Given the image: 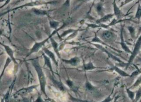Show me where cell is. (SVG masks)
<instances>
[{"label": "cell", "mask_w": 141, "mask_h": 102, "mask_svg": "<svg viewBox=\"0 0 141 102\" xmlns=\"http://www.w3.org/2000/svg\"><path fill=\"white\" fill-rule=\"evenodd\" d=\"M32 64L35 68L37 73L38 76V79L40 83V89L42 93L46 96V94L45 92V85H46V78L43 72L42 71V67H41L40 64H39L38 60L35 59L32 60Z\"/></svg>", "instance_id": "obj_1"}, {"label": "cell", "mask_w": 141, "mask_h": 102, "mask_svg": "<svg viewBox=\"0 0 141 102\" xmlns=\"http://www.w3.org/2000/svg\"><path fill=\"white\" fill-rule=\"evenodd\" d=\"M141 47V36H140L139 38H138V40L137 41L135 45H134V48L133 51L132 52V53L131 54V56L130 57L129 60H128V63H127V68L128 67V66L130 65V64H131V63L132 62L134 58H135V57H136V55H137V54L138 53Z\"/></svg>", "instance_id": "obj_2"}, {"label": "cell", "mask_w": 141, "mask_h": 102, "mask_svg": "<svg viewBox=\"0 0 141 102\" xmlns=\"http://www.w3.org/2000/svg\"><path fill=\"white\" fill-rule=\"evenodd\" d=\"M123 29L124 28L122 27L120 32V39H121V42H120V45H121L122 49H124L126 52L129 53H132V52L130 50L129 48L127 47V45L126 44L124 40V37H123Z\"/></svg>", "instance_id": "obj_3"}, {"label": "cell", "mask_w": 141, "mask_h": 102, "mask_svg": "<svg viewBox=\"0 0 141 102\" xmlns=\"http://www.w3.org/2000/svg\"><path fill=\"white\" fill-rule=\"evenodd\" d=\"M94 45L96 46V47L98 48V49H100L102 51H103V52H106V53L108 54V56H109L110 57H111V59H113L114 60H115L117 61H118L119 62H120V63H122V64H124V62H123L122 61L120 60V59H119L118 58H117V57H116L114 55H112L111 53H110V52H108V51L106 49L104 48H103L102 46H101V45H96V44H94Z\"/></svg>", "instance_id": "obj_4"}, {"label": "cell", "mask_w": 141, "mask_h": 102, "mask_svg": "<svg viewBox=\"0 0 141 102\" xmlns=\"http://www.w3.org/2000/svg\"><path fill=\"white\" fill-rule=\"evenodd\" d=\"M49 38H47L46 40H44V41L42 42H40V43H37L35 44V45L34 46L33 48L31 49L30 53H29V55H30V54H31L33 53V52H38V51L39 50V49L45 44V42H47ZM28 55H27V56H28Z\"/></svg>", "instance_id": "obj_5"}, {"label": "cell", "mask_w": 141, "mask_h": 102, "mask_svg": "<svg viewBox=\"0 0 141 102\" xmlns=\"http://www.w3.org/2000/svg\"><path fill=\"white\" fill-rule=\"evenodd\" d=\"M2 45L3 46L4 48H5V50L7 52V54L9 55V56L11 57V59H12L13 62H14V63H17V62L16 61V59H15L14 58V56H13V54H14V52L12 51V49H11L10 47L8 46H7V45H3V44H2Z\"/></svg>", "instance_id": "obj_6"}, {"label": "cell", "mask_w": 141, "mask_h": 102, "mask_svg": "<svg viewBox=\"0 0 141 102\" xmlns=\"http://www.w3.org/2000/svg\"><path fill=\"white\" fill-rule=\"evenodd\" d=\"M112 70L116 71L117 73H118L119 75H121V76L124 77H131V75H128V74L125 72V71H123L122 70L120 69V68L118 67L117 66H113L112 67Z\"/></svg>", "instance_id": "obj_7"}, {"label": "cell", "mask_w": 141, "mask_h": 102, "mask_svg": "<svg viewBox=\"0 0 141 102\" xmlns=\"http://www.w3.org/2000/svg\"><path fill=\"white\" fill-rule=\"evenodd\" d=\"M38 86V85H34V86H32L28 88H25V89H20L19 91H18L19 92H16V94H18L19 93H20V94H26V93H28L29 92H31L32 90H33L34 88H36V87Z\"/></svg>", "instance_id": "obj_8"}, {"label": "cell", "mask_w": 141, "mask_h": 102, "mask_svg": "<svg viewBox=\"0 0 141 102\" xmlns=\"http://www.w3.org/2000/svg\"><path fill=\"white\" fill-rule=\"evenodd\" d=\"M113 33L109 31H105L102 34L103 38L106 40H110L113 38Z\"/></svg>", "instance_id": "obj_9"}, {"label": "cell", "mask_w": 141, "mask_h": 102, "mask_svg": "<svg viewBox=\"0 0 141 102\" xmlns=\"http://www.w3.org/2000/svg\"><path fill=\"white\" fill-rule=\"evenodd\" d=\"M44 50L45 51V53L47 54L48 55H49V57H50L51 59H52V60L53 61L54 63L58 65V62L56 61V59H55V56L54 55V54L52 52H51L48 49H44Z\"/></svg>", "instance_id": "obj_10"}, {"label": "cell", "mask_w": 141, "mask_h": 102, "mask_svg": "<svg viewBox=\"0 0 141 102\" xmlns=\"http://www.w3.org/2000/svg\"><path fill=\"white\" fill-rule=\"evenodd\" d=\"M43 55L44 58V59H45V65L49 68V69L52 72V74H53V70H52V65H51V63L50 60L49 59L48 57H47L45 55L43 54Z\"/></svg>", "instance_id": "obj_11"}, {"label": "cell", "mask_w": 141, "mask_h": 102, "mask_svg": "<svg viewBox=\"0 0 141 102\" xmlns=\"http://www.w3.org/2000/svg\"><path fill=\"white\" fill-rule=\"evenodd\" d=\"M113 7H114V15L115 16H117V17L119 18L120 15L121 14V12L120 11L119 8L117 7L115 1L114 2V4H113Z\"/></svg>", "instance_id": "obj_12"}, {"label": "cell", "mask_w": 141, "mask_h": 102, "mask_svg": "<svg viewBox=\"0 0 141 102\" xmlns=\"http://www.w3.org/2000/svg\"><path fill=\"white\" fill-rule=\"evenodd\" d=\"M96 68V67L94 66L92 63L91 62L87 64H85L83 66L84 70L85 71L91 70L94 69Z\"/></svg>", "instance_id": "obj_13"}, {"label": "cell", "mask_w": 141, "mask_h": 102, "mask_svg": "<svg viewBox=\"0 0 141 102\" xmlns=\"http://www.w3.org/2000/svg\"><path fill=\"white\" fill-rule=\"evenodd\" d=\"M113 16H114V15L113 14H108L104 17H103L102 18H101V19L98 20V21H97V22H98V23L105 22L108 21V20H109Z\"/></svg>", "instance_id": "obj_14"}, {"label": "cell", "mask_w": 141, "mask_h": 102, "mask_svg": "<svg viewBox=\"0 0 141 102\" xmlns=\"http://www.w3.org/2000/svg\"><path fill=\"white\" fill-rule=\"evenodd\" d=\"M126 91L129 98L131 99V100H134L135 97V93L134 92L131 91L129 88H126Z\"/></svg>", "instance_id": "obj_15"}, {"label": "cell", "mask_w": 141, "mask_h": 102, "mask_svg": "<svg viewBox=\"0 0 141 102\" xmlns=\"http://www.w3.org/2000/svg\"><path fill=\"white\" fill-rule=\"evenodd\" d=\"M63 61H65V62L68 63H70V64L73 65H76L77 63H78L79 60H78V58H75L71 59V60H63Z\"/></svg>", "instance_id": "obj_16"}, {"label": "cell", "mask_w": 141, "mask_h": 102, "mask_svg": "<svg viewBox=\"0 0 141 102\" xmlns=\"http://www.w3.org/2000/svg\"><path fill=\"white\" fill-rule=\"evenodd\" d=\"M51 42H52V47H53V48H54V50H55L56 53H57L58 56H59V57H60L59 53H58V44L54 41V39H52V38H51Z\"/></svg>", "instance_id": "obj_17"}, {"label": "cell", "mask_w": 141, "mask_h": 102, "mask_svg": "<svg viewBox=\"0 0 141 102\" xmlns=\"http://www.w3.org/2000/svg\"><path fill=\"white\" fill-rule=\"evenodd\" d=\"M135 17V18H137L139 21L141 18V5H140L139 4L138 6V10Z\"/></svg>", "instance_id": "obj_18"}, {"label": "cell", "mask_w": 141, "mask_h": 102, "mask_svg": "<svg viewBox=\"0 0 141 102\" xmlns=\"http://www.w3.org/2000/svg\"><path fill=\"white\" fill-rule=\"evenodd\" d=\"M141 97V87L136 92V96L135 97V101L137 102L139 100Z\"/></svg>", "instance_id": "obj_19"}, {"label": "cell", "mask_w": 141, "mask_h": 102, "mask_svg": "<svg viewBox=\"0 0 141 102\" xmlns=\"http://www.w3.org/2000/svg\"><path fill=\"white\" fill-rule=\"evenodd\" d=\"M140 73H141V70L138 69V70L134 71L131 74V77L134 78L135 77L137 76Z\"/></svg>", "instance_id": "obj_20"}, {"label": "cell", "mask_w": 141, "mask_h": 102, "mask_svg": "<svg viewBox=\"0 0 141 102\" xmlns=\"http://www.w3.org/2000/svg\"><path fill=\"white\" fill-rule=\"evenodd\" d=\"M128 28L130 32L131 33V36L134 38V36H135V31H134V28L132 26H129Z\"/></svg>", "instance_id": "obj_21"}, {"label": "cell", "mask_w": 141, "mask_h": 102, "mask_svg": "<svg viewBox=\"0 0 141 102\" xmlns=\"http://www.w3.org/2000/svg\"><path fill=\"white\" fill-rule=\"evenodd\" d=\"M112 91V92H113ZM111 94H110L108 96V97H107L104 100L102 101L101 102H111V101L113 99V98H112L111 97Z\"/></svg>", "instance_id": "obj_22"}, {"label": "cell", "mask_w": 141, "mask_h": 102, "mask_svg": "<svg viewBox=\"0 0 141 102\" xmlns=\"http://www.w3.org/2000/svg\"><path fill=\"white\" fill-rule=\"evenodd\" d=\"M86 88L87 89H88L89 90H93L94 89V87L92 85L91 83H90L88 81H87L86 83Z\"/></svg>", "instance_id": "obj_23"}, {"label": "cell", "mask_w": 141, "mask_h": 102, "mask_svg": "<svg viewBox=\"0 0 141 102\" xmlns=\"http://www.w3.org/2000/svg\"><path fill=\"white\" fill-rule=\"evenodd\" d=\"M35 12L36 14L38 15H46V12L45 11L41 10H35Z\"/></svg>", "instance_id": "obj_24"}, {"label": "cell", "mask_w": 141, "mask_h": 102, "mask_svg": "<svg viewBox=\"0 0 141 102\" xmlns=\"http://www.w3.org/2000/svg\"><path fill=\"white\" fill-rule=\"evenodd\" d=\"M11 61L10 59H9V58H8L7 59V61H6V63H5V66H4V69L3 70V71H2V75H1V78H2V77L3 76V73L4 72V71H5V69H6V66H8V65H9V63Z\"/></svg>", "instance_id": "obj_25"}, {"label": "cell", "mask_w": 141, "mask_h": 102, "mask_svg": "<svg viewBox=\"0 0 141 102\" xmlns=\"http://www.w3.org/2000/svg\"><path fill=\"white\" fill-rule=\"evenodd\" d=\"M141 84V76L139 78H138L137 80L136 81V82L134 83V84L133 85V86L136 87L138 86V85Z\"/></svg>", "instance_id": "obj_26"}, {"label": "cell", "mask_w": 141, "mask_h": 102, "mask_svg": "<svg viewBox=\"0 0 141 102\" xmlns=\"http://www.w3.org/2000/svg\"><path fill=\"white\" fill-rule=\"evenodd\" d=\"M58 25H59L58 23L56 22H50L51 26L52 28H54L57 27L58 26Z\"/></svg>", "instance_id": "obj_27"}, {"label": "cell", "mask_w": 141, "mask_h": 102, "mask_svg": "<svg viewBox=\"0 0 141 102\" xmlns=\"http://www.w3.org/2000/svg\"><path fill=\"white\" fill-rule=\"evenodd\" d=\"M102 5H98V6L97 7V10H98V12H102Z\"/></svg>", "instance_id": "obj_28"}, {"label": "cell", "mask_w": 141, "mask_h": 102, "mask_svg": "<svg viewBox=\"0 0 141 102\" xmlns=\"http://www.w3.org/2000/svg\"><path fill=\"white\" fill-rule=\"evenodd\" d=\"M67 83H68V85L69 86H72L73 85V83L72 82V81H67Z\"/></svg>", "instance_id": "obj_29"}, {"label": "cell", "mask_w": 141, "mask_h": 102, "mask_svg": "<svg viewBox=\"0 0 141 102\" xmlns=\"http://www.w3.org/2000/svg\"><path fill=\"white\" fill-rule=\"evenodd\" d=\"M119 97H120V96H118V95L116 97H115V99H114V101H113V102H117V99H119Z\"/></svg>", "instance_id": "obj_30"}, {"label": "cell", "mask_w": 141, "mask_h": 102, "mask_svg": "<svg viewBox=\"0 0 141 102\" xmlns=\"http://www.w3.org/2000/svg\"><path fill=\"white\" fill-rule=\"evenodd\" d=\"M140 31H141V27L140 28V29H139V32H140Z\"/></svg>", "instance_id": "obj_31"}]
</instances>
